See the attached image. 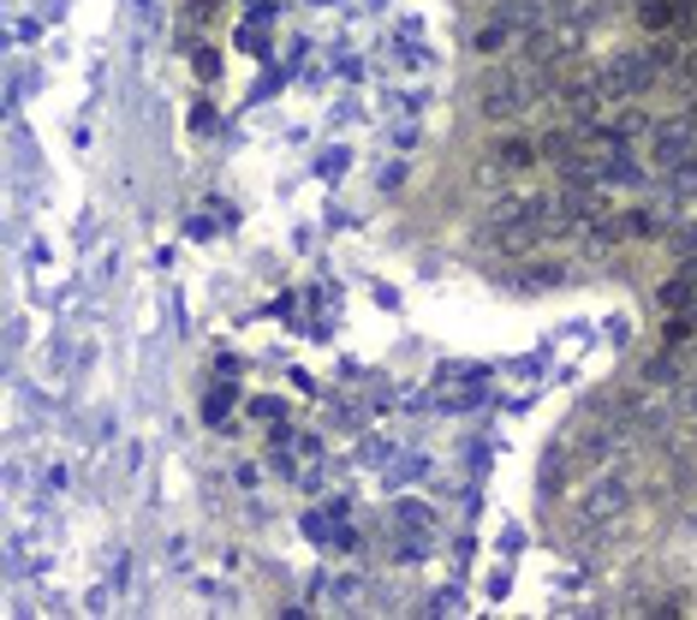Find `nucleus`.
<instances>
[{"instance_id":"obj_1","label":"nucleus","mask_w":697,"mask_h":620,"mask_svg":"<svg viewBox=\"0 0 697 620\" xmlns=\"http://www.w3.org/2000/svg\"><path fill=\"white\" fill-rule=\"evenodd\" d=\"M530 102H537V78H530V66L525 72H489L484 78V120L513 125V120H525Z\"/></svg>"},{"instance_id":"obj_2","label":"nucleus","mask_w":697,"mask_h":620,"mask_svg":"<svg viewBox=\"0 0 697 620\" xmlns=\"http://www.w3.org/2000/svg\"><path fill=\"white\" fill-rule=\"evenodd\" d=\"M602 84H608V96L614 102H644L650 96V84L662 78V66H656L650 54H614V60H602Z\"/></svg>"},{"instance_id":"obj_3","label":"nucleus","mask_w":697,"mask_h":620,"mask_svg":"<svg viewBox=\"0 0 697 620\" xmlns=\"http://www.w3.org/2000/svg\"><path fill=\"white\" fill-rule=\"evenodd\" d=\"M650 161L662 173H680V168H692L697 161V125L680 113V120H656V132H650Z\"/></svg>"},{"instance_id":"obj_4","label":"nucleus","mask_w":697,"mask_h":620,"mask_svg":"<svg viewBox=\"0 0 697 620\" xmlns=\"http://www.w3.org/2000/svg\"><path fill=\"white\" fill-rule=\"evenodd\" d=\"M537 161H542V144H537V137L513 132V125H501V132L489 137V168H496L501 180H525Z\"/></svg>"},{"instance_id":"obj_5","label":"nucleus","mask_w":697,"mask_h":620,"mask_svg":"<svg viewBox=\"0 0 697 620\" xmlns=\"http://www.w3.org/2000/svg\"><path fill=\"white\" fill-rule=\"evenodd\" d=\"M620 508H626V484H620V477H602L597 489H585V496L573 501L566 525H573V531H590V525H602V519L620 513Z\"/></svg>"},{"instance_id":"obj_6","label":"nucleus","mask_w":697,"mask_h":620,"mask_svg":"<svg viewBox=\"0 0 697 620\" xmlns=\"http://www.w3.org/2000/svg\"><path fill=\"white\" fill-rule=\"evenodd\" d=\"M602 132L608 137H620V144H632V137H650L656 132V120L644 113L638 102H620V108H608L602 113Z\"/></svg>"},{"instance_id":"obj_7","label":"nucleus","mask_w":697,"mask_h":620,"mask_svg":"<svg viewBox=\"0 0 697 620\" xmlns=\"http://www.w3.org/2000/svg\"><path fill=\"white\" fill-rule=\"evenodd\" d=\"M394 531H405L412 543H429V531H436V513H429L424 501H400V508H394Z\"/></svg>"},{"instance_id":"obj_8","label":"nucleus","mask_w":697,"mask_h":620,"mask_svg":"<svg viewBox=\"0 0 697 620\" xmlns=\"http://www.w3.org/2000/svg\"><path fill=\"white\" fill-rule=\"evenodd\" d=\"M674 227V215L662 209H626V239H662Z\"/></svg>"},{"instance_id":"obj_9","label":"nucleus","mask_w":697,"mask_h":620,"mask_svg":"<svg viewBox=\"0 0 697 620\" xmlns=\"http://www.w3.org/2000/svg\"><path fill=\"white\" fill-rule=\"evenodd\" d=\"M644 382H680V352H674V347L650 352V364H644Z\"/></svg>"},{"instance_id":"obj_10","label":"nucleus","mask_w":697,"mask_h":620,"mask_svg":"<svg viewBox=\"0 0 697 620\" xmlns=\"http://www.w3.org/2000/svg\"><path fill=\"white\" fill-rule=\"evenodd\" d=\"M215 66H221V60H215V48H197V72H203V78H215Z\"/></svg>"},{"instance_id":"obj_11","label":"nucleus","mask_w":697,"mask_h":620,"mask_svg":"<svg viewBox=\"0 0 697 620\" xmlns=\"http://www.w3.org/2000/svg\"><path fill=\"white\" fill-rule=\"evenodd\" d=\"M197 7H215V0H197Z\"/></svg>"}]
</instances>
